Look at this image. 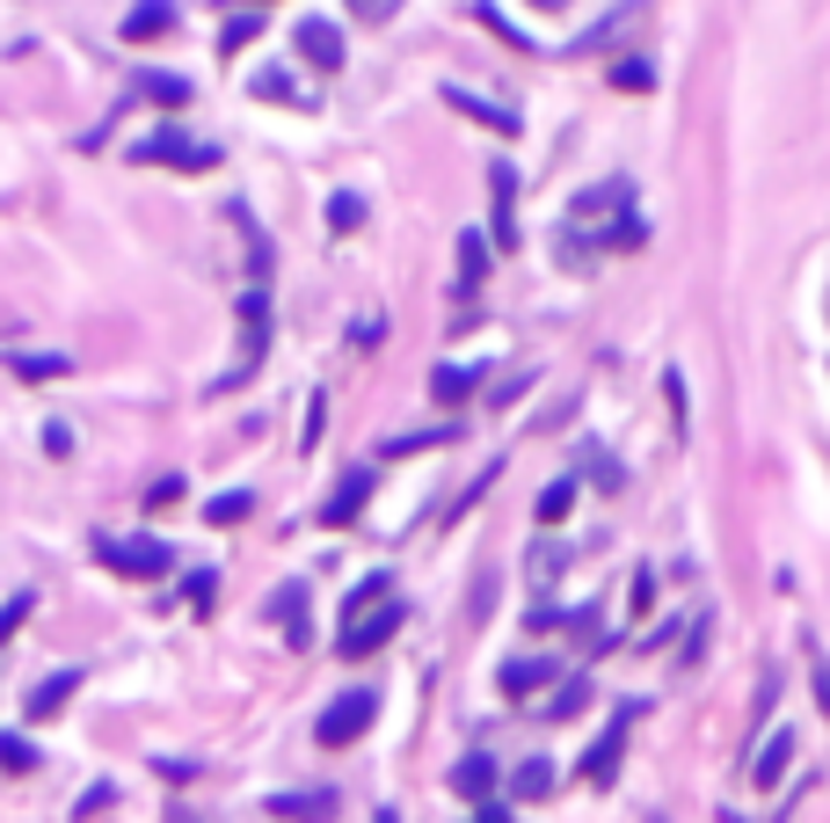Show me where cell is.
I'll return each mask as SVG.
<instances>
[{"label": "cell", "instance_id": "6da1fadb", "mask_svg": "<svg viewBox=\"0 0 830 823\" xmlns=\"http://www.w3.org/2000/svg\"><path fill=\"white\" fill-rule=\"evenodd\" d=\"M372 715H380V692L350 685V692H335V700L321 707V721H313V743H321V751H350V743L372 729Z\"/></svg>", "mask_w": 830, "mask_h": 823}, {"label": "cell", "instance_id": "7a4b0ae2", "mask_svg": "<svg viewBox=\"0 0 830 823\" xmlns=\"http://www.w3.org/2000/svg\"><path fill=\"white\" fill-rule=\"evenodd\" d=\"M132 160H146V168H183V176H205V168H219V146L190 139V132H175V124H160L154 139H138Z\"/></svg>", "mask_w": 830, "mask_h": 823}, {"label": "cell", "instance_id": "3957f363", "mask_svg": "<svg viewBox=\"0 0 830 823\" xmlns=\"http://www.w3.org/2000/svg\"><path fill=\"white\" fill-rule=\"evenodd\" d=\"M95 561H103L110 576H132V583L168 576V546L160 540H95Z\"/></svg>", "mask_w": 830, "mask_h": 823}, {"label": "cell", "instance_id": "277c9868", "mask_svg": "<svg viewBox=\"0 0 830 823\" xmlns=\"http://www.w3.org/2000/svg\"><path fill=\"white\" fill-rule=\"evenodd\" d=\"M262 351H270V292H262V284H248V292H241V365L226 372L219 386H241L248 372L262 365Z\"/></svg>", "mask_w": 830, "mask_h": 823}, {"label": "cell", "instance_id": "5b68a950", "mask_svg": "<svg viewBox=\"0 0 830 823\" xmlns=\"http://www.w3.org/2000/svg\"><path fill=\"white\" fill-rule=\"evenodd\" d=\"M634 721H641V700H626L620 715H612V729H605V736H598V743L583 751V780H590V788H605L612 772H620V758H626V736H634Z\"/></svg>", "mask_w": 830, "mask_h": 823}, {"label": "cell", "instance_id": "8992f818", "mask_svg": "<svg viewBox=\"0 0 830 823\" xmlns=\"http://www.w3.org/2000/svg\"><path fill=\"white\" fill-rule=\"evenodd\" d=\"M401 619H408V605H394V597H386V605H372L364 619H350L335 648H343V656H372V648H386V642L401 634Z\"/></svg>", "mask_w": 830, "mask_h": 823}, {"label": "cell", "instance_id": "52a82bcc", "mask_svg": "<svg viewBox=\"0 0 830 823\" xmlns=\"http://www.w3.org/2000/svg\"><path fill=\"white\" fill-rule=\"evenodd\" d=\"M292 44H299V59H307L313 73H343V30H335V22H299L292 30Z\"/></svg>", "mask_w": 830, "mask_h": 823}, {"label": "cell", "instance_id": "ba28073f", "mask_svg": "<svg viewBox=\"0 0 830 823\" xmlns=\"http://www.w3.org/2000/svg\"><path fill=\"white\" fill-rule=\"evenodd\" d=\"M488 190H496V248H518V168L488 160Z\"/></svg>", "mask_w": 830, "mask_h": 823}, {"label": "cell", "instance_id": "9c48e42d", "mask_svg": "<svg viewBox=\"0 0 830 823\" xmlns=\"http://www.w3.org/2000/svg\"><path fill=\"white\" fill-rule=\"evenodd\" d=\"M364 503H372V467H350L343 481H335V496L321 503V525H357Z\"/></svg>", "mask_w": 830, "mask_h": 823}, {"label": "cell", "instance_id": "30bf717a", "mask_svg": "<svg viewBox=\"0 0 830 823\" xmlns=\"http://www.w3.org/2000/svg\"><path fill=\"white\" fill-rule=\"evenodd\" d=\"M496 780H502V772H496V758H488V751H467L459 765H452V794H467L474 809L496 802Z\"/></svg>", "mask_w": 830, "mask_h": 823}, {"label": "cell", "instance_id": "8fae6325", "mask_svg": "<svg viewBox=\"0 0 830 823\" xmlns=\"http://www.w3.org/2000/svg\"><path fill=\"white\" fill-rule=\"evenodd\" d=\"M787 765H795V729L779 721V729L758 743V758H750V788H779V772Z\"/></svg>", "mask_w": 830, "mask_h": 823}, {"label": "cell", "instance_id": "7c38bea8", "mask_svg": "<svg viewBox=\"0 0 830 823\" xmlns=\"http://www.w3.org/2000/svg\"><path fill=\"white\" fill-rule=\"evenodd\" d=\"M270 816H277V823H329V816H335V794H329V788H307V794H270Z\"/></svg>", "mask_w": 830, "mask_h": 823}, {"label": "cell", "instance_id": "4fadbf2b", "mask_svg": "<svg viewBox=\"0 0 830 823\" xmlns=\"http://www.w3.org/2000/svg\"><path fill=\"white\" fill-rule=\"evenodd\" d=\"M445 103L459 110V117L488 124V132H496V139H518V110H502V103H481V95H467V88H445Z\"/></svg>", "mask_w": 830, "mask_h": 823}, {"label": "cell", "instance_id": "5bb4252c", "mask_svg": "<svg viewBox=\"0 0 830 823\" xmlns=\"http://www.w3.org/2000/svg\"><path fill=\"white\" fill-rule=\"evenodd\" d=\"M547 685H553V656H510V664H502V692H510V700H532Z\"/></svg>", "mask_w": 830, "mask_h": 823}, {"label": "cell", "instance_id": "9a60e30c", "mask_svg": "<svg viewBox=\"0 0 830 823\" xmlns=\"http://www.w3.org/2000/svg\"><path fill=\"white\" fill-rule=\"evenodd\" d=\"M73 692H81V670H52V678L30 685V700H22V707H30V721H52L59 707L73 700Z\"/></svg>", "mask_w": 830, "mask_h": 823}, {"label": "cell", "instance_id": "2e32d148", "mask_svg": "<svg viewBox=\"0 0 830 823\" xmlns=\"http://www.w3.org/2000/svg\"><path fill=\"white\" fill-rule=\"evenodd\" d=\"M270 619L284 627V642H292V648H307L313 642V634H307V583H284V591L270 597Z\"/></svg>", "mask_w": 830, "mask_h": 823}, {"label": "cell", "instance_id": "e0dca14e", "mask_svg": "<svg viewBox=\"0 0 830 823\" xmlns=\"http://www.w3.org/2000/svg\"><path fill=\"white\" fill-rule=\"evenodd\" d=\"M160 30H175V8H168V0H138L132 15H124V44H154Z\"/></svg>", "mask_w": 830, "mask_h": 823}, {"label": "cell", "instance_id": "ac0fdd59", "mask_svg": "<svg viewBox=\"0 0 830 823\" xmlns=\"http://www.w3.org/2000/svg\"><path fill=\"white\" fill-rule=\"evenodd\" d=\"M474 386H481V379H474L467 365H437V372H430V402H437V408H459Z\"/></svg>", "mask_w": 830, "mask_h": 823}, {"label": "cell", "instance_id": "d6986e66", "mask_svg": "<svg viewBox=\"0 0 830 823\" xmlns=\"http://www.w3.org/2000/svg\"><path fill=\"white\" fill-rule=\"evenodd\" d=\"M481 270H488V233H459V299H474Z\"/></svg>", "mask_w": 830, "mask_h": 823}, {"label": "cell", "instance_id": "ffe728a7", "mask_svg": "<svg viewBox=\"0 0 830 823\" xmlns=\"http://www.w3.org/2000/svg\"><path fill=\"white\" fill-rule=\"evenodd\" d=\"M138 95L160 103V110H183L190 103V81H175V73H138Z\"/></svg>", "mask_w": 830, "mask_h": 823}, {"label": "cell", "instance_id": "44dd1931", "mask_svg": "<svg viewBox=\"0 0 830 823\" xmlns=\"http://www.w3.org/2000/svg\"><path fill=\"white\" fill-rule=\"evenodd\" d=\"M590 707V678H561L553 685V700H547V721H575Z\"/></svg>", "mask_w": 830, "mask_h": 823}, {"label": "cell", "instance_id": "7402d4cb", "mask_svg": "<svg viewBox=\"0 0 830 823\" xmlns=\"http://www.w3.org/2000/svg\"><path fill=\"white\" fill-rule=\"evenodd\" d=\"M569 510H575V481H547L539 489V525H561Z\"/></svg>", "mask_w": 830, "mask_h": 823}, {"label": "cell", "instance_id": "603a6c76", "mask_svg": "<svg viewBox=\"0 0 830 823\" xmlns=\"http://www.w3.org/2000/svg\"><path fill=\"white\" fill-rule=\"evenodd\" d=\"M256 95L262 103H292V110H313V95L292 88V73H256Z\"/></svg>", "mask_w": 830, "mask_h": 823}, {"label": "cell", "instance_id": "cb8c5ba5", "mask_svg": "<svg viewBox=\"0 0 830 823\" xmlns=\"http://www.w3.org/2000/svg\"><path fill=\"white\" fill-rule=\"evenodd\" d=\"M510 788H518L525 802H539V794H553V765H547V758H525V765H518V780H510Z\"/></svg>", "mask_w": 830, "mask_h": 823}, {"label": "cell", "instance_id": "d4e9b609", "mask_svg": "<svg viewBox=\"0 0 830 823\" xmlns=\"http://www.w3.org/2000/svg\"><path fill=\"white\" fill-rule=\"evenodd\" d=\"M329 227H335V233H357V227H364V197H357V190H335V197H329Z\"/></svg>", "mask_w": 830, "mask_h": 823}, {"label": "cell", "instance_id": "484cf974", "mask_svg": "<svg viewBox=\"0 0 830 823\" xmlns=\"http://www.w3.org/2000/svg\"><path fill=\"white\" fill-rule=\"evenodd\" d=\"M256 37H262V22H256V15H234V22H226V30H219V59L248 52V44H256Z\"/></svg>", "mask_w": 830, "mask_h": 823}, {"label": "cell", "instance_id": "4316f807", "mask_svg": "<svg viewBox=\"0 0 830 823\" xmlns=\"http://www.w3.org/2000/svg\"><path fill=\"white\" fill-rule=\"evenodd\" d=\"M248 510H256V496H248V489H234V496H211V510H205V518H211V525H241Z\"/></svg>", "mask_w": 830, "mask_h": 823}, {"label": "cell", "instance_id": "83f0119b", "mask_svg": "<svg viewBox=\"0 0 830 823\" xmlns=\"http://www.w3.org/2000/svg\"><path fill=\"white\" fill-rule=\"evenodd\" d=\"M423 445H452V423H437V430H408V438H394V445H386V459H408V452H423Z\"/></svg>", "mask_w": 830, "mask_h": 823}, {"label": "cell", "instance_id": "f1b7e54d", "mask_svg": "<svg viewBox=\"0 0 830 823\" xmlns=\"http://www.w3.org/2000/svg\"><path fill=\"white\" fill-rule=\"evenodd\" d=\"M37 751H30V736H0V772H30Z\"/></svg>", "mask_w": 830, "mask_h": 823}, {"label": "cell", "instance_id": "f546056e", "mask_svg": "<svg viewBox=\"0 0 830 823\" xmlns=\"http://www.w3.org/2000/svg\"><path fill=\"white\" fill-rule=\"evenodd\" d=\"M343 8H350L357 22H394L401 8H408V0H343Z\"/></svg>", "mask_w": 830, "mask_h": 823}, {"label": "cell", "instance_id": "4dcf8cb0", "mask_svg": "<svg viewBox=\"0 0 830 823\" xmlns=\"http://www.w3.org/2000/svg\"><path fill=\"white\" fill-rule=\"evenodd\" d=\"M30 605H37L30 591H15V597H8V605H0V642H8V634H15L22 619H30Z\"/></svg>", "mask_w": 830, "mask_h": 823}, {"label": "cell", "instance_id": "1f68e13d", "mask_svg": "<svg viewBox=\"0 0 830 823\" xmlns=\"http://www.w3.org/2000/svg\"><path fill=\"white\" fill-rule=\"evenodd\" d=\"M15 372H22V379H59V372H66V357H15Z\"/></svg>", "mask_w": 830, "mask_h": 823}, {"label": "cell", "instance_id": "d6a6232c", "mask_svg": "<svg viewBox=\"0 0 830 823\" xmlns=\"http://www.w3.org/2000/svg\"><path fill=\"white\" fill-rule=\"evenodd\" d=\"M612 88L641 95V88H649V66H641V59H626V66H612Z\"/></svg>", "mask_w": 830, "mask_h": 823}, {"label": "cell", "instance_id": "836d02e7", "mask_svg": "<svg viewBox=\"0 0 830 823\" xmlns=\"http://www.w3.org/2000/svg\"><path fill=\"white\" fill-rule=\"evenodd\" d=\"M183 591H190V605H197V613H205V605H211V591H219V576H211V569H197V576L183 583Z\"/></svg>", "mask_w": 830, "mask_h": 823}, {"label": "cell", "instance_id": "e575fe53", "mask_svg": "<svg viewBox=\"0 0 830 823\" xmlns=\"http://www.w3.org/2000/svg\"><path fill=\"white\" fill-rule=\"evenodd\" d=\"M175 496H183V473H168V481H154V489H146V510H168Z\"/></svg>", "mask_w": 830, "mask_h": 823}, {"label": "cell", "instance_id": "d590c367", "mask_svg": "<svg viewBox=\"0 0 830 823\" xmlns=\"http://www.w3.org/2000/svg\"><path fill=\"white\" fill-rule=\"evenodd\" d=\"M44 452H52V459L73 452V430H66V423H44Z\"/></svg>", "mask_w": 830, "mask_h": 823}, {"label": "cell", "instance_id": "8d00e7d4", "mask_svg": "<svg viewBox=\"0 0 830 823\" xmlns=\"http://www.w3.org/2000/svg\"><path fill=\"white\" fill-rule=\"evenodd\" d=\"M321 423H329V402L313 394V402H307V452H313V445H321Z\"/></svg>", "mask_w": 830, "mask_h": 823}, {"label": "cell", "instance_id": "74e56055", "mask_svg": "<svg viewBox=\"0 0 830 823\" xmlns=\"http://www.w3.org/2000/svg\"><path fill=\"white\" fill-rule=\"evenodd\" d=\"M649 605H656V576H649V569H634V613H649Z\"/></svg>", "mask_w": 830, "mask_h": 823}, {"label": "cell", "instance_id": "f35d334b", "mask_svg": "<svg viewBox=\"0 0 830 823\" xmlns=\"http://www.w3.org/2000/svg\"><path fill=\"white\" fill-rule=\"evenodd\" d=\"M474 823H518V816H510V809H496V802H481V809H474Z\"/></svg>", "mask_w": 830, "mask_h": 823}, {"label": "cell", "instance_id": "ab89813d", "mask_svg": "<svg viewBox=\"0 0 830 823\" xmlns=\"http://www.w3.org/2000/svg\"><path fill=\"white\" fill-rule=\"evenodd\" d=\"M525 8H539V15H561V8H569V0H525Z\"/></svg>", "mask_w": 830, "mask_h": 823}, {"label": "cell", "instance_id": "60d3db41", "mask_svg": "<svg viewBox=\"0 0 830 823\" xmlns=\"http://www.w3.org/2000/svg\"><path fill=\"white\" fill-rule=\"evenodd\" d=\"M372 823H401V816H394V809H380V816H372Z\"/></svg>", "mask_w": 830, "mask_h": 823}, {"label": "cell", "instance_id": "b9f144b4", "mask_svg": "<svg viewBox=\"0 0 830 823\" xmlns=\"http://www.w3.org/2000/svg\"><path fill=\"white\" fill-rule=\"evenodd\" d=\"M649 823H671V816H649Z\"/></svg>", "mask_w": 830, "mask_h": 823}]
</instances>
